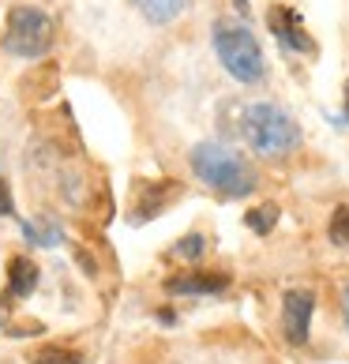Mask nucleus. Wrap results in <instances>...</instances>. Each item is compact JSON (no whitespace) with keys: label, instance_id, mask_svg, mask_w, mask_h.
I'll return each instance as SVG.
<instances>
[{"label":"nucleus","instance_id":"nucleus-1","mask_svg":"<svg viewBox=\"0 0 349 364\" xmlns=\"http://www.w3.org/2000/svg\"><path fill=\"white\" fill-rule=\"evenodd\" d=\"M188 166L199 181L214 192L230 196V199H240V196H252L259 184V173L252 166L248 158H240L237 151H230L225 143L218 139H203L192 146V154H188Z\"/></svg>","mask_w":349,"mask_h":364},{"label":"nucleus","instance_id":"nucleus-2","mask_svg":"<svg viewBox=\"0 0 349 364\" xmlns=\"http://www.w3.org/2000/svg\"><path fill=\"white\" fill-rule=\"evenodd\" d=\"M240 132L259 158H286L301 146V124L274 102H256L240 113Z\"/></svg>","mask_w":349,"mask_h":364},{"label":"nucleus","instance_id":"nucleus-3","mask_svg":"<svg viewBox=\"0 0 349 364\" xmlns=\"http://www.w3.org/2000/svg\"><path fill=\"white\" fill-rule=\"evenodd\" d=\"M210 42H214V53H218L222 68L230 72L237 83H259L267 75L263 49L256 42V34H252L240 19H214Z\"/></svg>","mask_w":349,"mask_h":364},{"label":"nucleus","instance_id":"nucleus-4","mask_svg":"<svg viewBox=\"0 0 349 364\" xmlns=\"http://www.w3.org/2000/svg\"><path fill=\"white\" fill-rule=\"evenodd\" d=\"M53 34H57L53 31V19L42 8L16 4V8H8V16H4V38H0V46H4L8 57L38 60L42 53H49Z\"/></svg>","mask_w":349,"mask_h":364},{"label":"nucleus","instance_id":"nucleus-5","mask_svg":"<svg viewBox=\"0 0 349 364\" xmlns=\"http://www.w3.org/2000/svg\"><path fill=\"white\" fill-rule=\"evenodd\" d=\"M312 316H316V293L312 289H286L281 293V334L293 346H304L312 334Z\"/></svg>","mask_w":349,"mask_h":364},{"label":"nucleus","instance_id":"nucleus-6","mask_svg":"<svg viewBox=\"0 0 349 364\" xmlns=\"http://www.w3.org/2000/svg\"><path fill=\"white\" fill-rule=\"evenodd\" d=\"M181 196V188L173 184V181H136V192H131V203H128V222L131 225H143V222H151L158 218L162 210L173 207V199Z\"/></svg>","mask_w":349,"mask_h":364},{"label":"nucleus","instance_id":"nucleus-7","mask_svg":"<svg viewBox=\"0 0 349 364\" xmlns=\"http://www.w3.org/2000/svg\"><path fill=\"white\" fill-rule=\"evenodd\" d=\"M267 26H271V34H274L286 49L308 53V57L316 53V42H312V34L304 31L297 8H289V4H271V11H267Z\"/></svg>","mask_w":349,"mask_h":364},{"label":"nucleus","instance_id":"nucleus-8","mask_svg":"<svg viewBox=\"0 0 349 364\" xmlns=\"http://www.w3.org/2000/svg\"><path fill=\"white\" fill-rule=\"evenodd\" d=\"M166 289L177 296H210V293L230 289V274L225 271H188V274L166 278Z\"/></svg>","mask_w":349,"mask_h":364},{"label":"nucleus","instance_id":"nucleus-9","mask_svg":"<svg viewBox=\"0 0 349 364\" xmlns=\"http://www.w3.org/2000/svg\"><path fill=\"white\" fill-rule=\"evenodd\" d=\"M38 289V267L31 255H11L8 259V296L11 301H26Z\"/></svg>","mask_w":349,"mask_h":364},{"label":"nucleus","instance_id":"nucleus-10","mask_svg":"<svg viewBox=\"0 0 349 364\" xmlns=\"http://www.w3.org/2000/svg\"><path fill=\"white\" fill-rule=\"evenodd\" d=\"M131 4H136V8L143 11V16L151 19V23L162 26V23H173L177 16H184L192 0H131Z\"/></svg>","mask_w":349,"mask_h":364},{"label":"nucleus","instance_id":"nucleus-11","mask_svg":"<svg viewBox=\"0 0 349 364\" xmlns=\"http://www.w3.org/2000/svg\"><path fill=\"white\" fill-rule=\"evenodd\" d=\"M278 218H281L278 203H259V207H252V210L245 214V225H248L256 237H267V233L278 225Z\"/></svg>","mask_w":349,"mask_h":364},{"label":"nucleus","instance_id":"nucleus-12","mask_svg":"<svg viewBox=\"0 0 349 364\" xmlns=\"http://www.w3.org/2000/svg\"><path fill=\"white\" fill-rule=\"evenodd\" d=\"M327 237H331L334 248H345V252H349V203H338V207L331 210Z\"/></svg>","mask_w":349,"mask_h":364},{"label":"nucleus","instance_id":"nucleus-13","mask_svg":"<svg viewBox=\"0 0 349 364\" xmlns=\"http://www.w3.org/2000/svg\"><path fill=\"white\" fill-rule=\"evenodd\" d=\"M31 364H83V357L75 349H64V346H42L31 357Z\"/></svg>","mask_w":349,"mask_h":364},{"label":"nucleus","instance_id":"nucleus-14","mask_svg":"<svg viewBox=\"0 0 349 364\" xmlns=\"http://www.w3.org/2000/svg\"><path fill=\"white\" fill-rule=\"evenodd\" d=\"M203 248H207V237L203 233H188V237H181L177 245H173V255H177V259L195 263L199 255H203Z\"/></svg>","mask_w":349,"mask_h":364},{"label":"nucleus","instance_id":"nucleus-15","mask_svg":"<svg viewBox=\"0 0 349 364\" xmlns=\"http://www.w3.org/2000/svg\"><path fill=\"white\" fill-rule=\"evenodd\" d=\"M16 214V203H11V188L4 181V173H0V218H11Z\"/></svg>","mask_w":349,"mask_h":364},{"label":"nucleus","instance_id":"nucleus-16","mask_svg":"<svg viewBox=\"0 0 349 364\" xmlns=\"http://www.w3.org/2000/svg\"><path fill=\"white\" fill-rule=\"evenodd\" d=\"M342 120H345V124H349V79H345V87H342Z\"/></svg>","mask_w":349,"mask_h":364},{"label":"nucleus","instance_id":"nucleus-17","mask_svg":"<svg viewBox=\"0 0 349 364\" xmlns=\"http://www.w3.org/2000/svg\"><path fill=\"white\" fill-rule=\"evenodd\" d=\"M342 316H345V327H349V286L342 289Z\"/></svg>","mask_w":349,"mask_h":364},{"label":"nucleus","instance_id":"nucleus-18","mask_svg":"<svg viewBox=\"0 0 349 364\" xmlns=\"http://www.w3.org/2000/svg\"><path fill=\"white\" fill-rule=\"evenodd\" d=\"M233 4H237V11H240V16L248 11V0H233Z\"/></svg>","mask_w":349,"mask_h":364}]
</instances>
